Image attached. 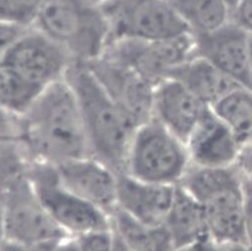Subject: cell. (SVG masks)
I'll list each match as a JSON object with an SVG mask.
<instances>
[{
	"label": "cell",
	"instance_id": "74e56055",
	"mask_svg": "<svg viewBox=\"0 0 252 251\" xmlns=\"http://www.w3.org/2000/svg\"><path fill=\"white\" fill-rule=\"evenodd\" d=\"M249 51H250V68H251V74H252V34H250Z\"/></svg>",
	"mask_w": 252,
	"mask_h": 251
},
{
	"label": "cell",
	"instance_id": "e575fe53",
	"mask_svg": "<svg viewBox=\"0 0 252 251\" xmlns=\"http://www.w3.org/2000/svg\"><path fill=\"white\" fill-rule=\"evenodd\" d=\"M4 241H5V232H4V223H3V209H2L1 199H0V247L2 246Z\"/></svg>",
	"mask_w": 252,
	"mask_h": 251
},
{
	"label": "cell",
	"instance_id": "f35d334b",
	"mask_svg": "<svg viewBox=\"0 0 252 251\" xmlns=\"http://www.w3.org/2000/svg\"><path fill=\"white\" fill-rule=\"evenodd\" d=\"M97 1L99 2V3H103V2H105V1H107V0H97Z\"/></svg>",
	"mask_w": 252,
	"mask_h": 251
},
{
	"label": "cell",
	"instance_id": "f546056e",
	"mask_svg": "<svg viewBox=\"0 0 252 251\" xmlns=\"http://www.w3.org/2000/svg\"><path fill=\"white\" fill-rule=\"evenodd\" d=\"M218 249L219 244H217L212 237H207L174 247L172 251H218Z\"/></svg>",
	"mask_w": 252,
	"mask_h": 251
},
{
	"label": "cell",
	"instance_id": "7402d4cb",
	"mask_svg": "<svg viewBox=\"0 0 252 251\" xmlns=\"http://www.w3.org/2000/svg\"><path fill=\"white\" fill-rule=\"evenodd\" d=\"M43 89L15 69L0 63V108L6 113L20 117Z\"/></svg>",
	"mask_w": 252,
	"mask_h": 251
},
{
	"label": "cell",
	"instance_id": "52a82bcc",
	"mask_svg": "<svg viewBox=\"0 0 252 251\" xmlns=\"http://www.w3.org/2000/svg\"><path fill=\"white\" fill-rule=\"evenodd\" d=\"M101 6L109 26L110 42L154 41L189 32L167 0H107Z\"/></svg>",
	"mask_w": 252,
	"mask_h": 251
},
{
	"label": "cell",
	"instance_id": "9c48e42d",
	"mask_svg": "<svg viewBox=\"0 0 252 251\" xmlns=\"http://www.w3.org/2000/svg\"><path fill=\"white\" fill-rule=\"evenodd\" d=\"M0 199L5 239L32 245H53L70 237L41 203L31 181L1 194Z\"/></svg>",
	"mask_w": 252,
	"mask_h": 251
},
{
	"label": "cell",
	"instance_id": "277c9868",
	"mask_svg": "<svg viewBox=\"0 0 252 251\" xmlns=\"http://www.w3.org/2000/svg\"><path fill=\"white\" fill-rule=\"evenodd\" d=\"M179 186L202 206L209 234L217 244L246 242L244 177L237 165L224 169L190 165Z\"/></svg>",
	"mask_w": 252,
	"mask_h": 251
},
{
	"label": "cell",
	"instance_id": "44dd1931",
	"mask_svg": "<svg viewBox=\"0 0 252 251\" xmlns=\"http://www.w3.org/2000/svg\"><path fill=\"white\" fill-rule=\"evenodd\" d=\"M243 148L252 147V89L238 87L211 107Z\"/></svg>",
	"mask_w": 252,
	"mask_h": 251
},
{
	"label": "cell",
	"instance_id": "4fadbf2b",
	"mask_svg": "<svg viewBox=\"0 0 252 251\" xmlns=\"http://www.w3.org/2000/svg\"><path fill=\"white\" fill-rule=\"evenodd\" d=\"M61 184L73 193L110 215L117 206L118 174L98 158L87 156L55 165Z\"/></svg>",
	"mask_w": 252,
	"mask_h": 251
},
{
	"label": "cell",
	"instance_id": "8d00e7d4",
	"mask_svg": "<svg viewBox=\"0 0 252 251\" xmlns=\"http://www.w3.org/2000/svg\"><path fill=\"white\" fill-rule=\"evenodd\" d=\"M116 251H128L127 249H126V248L121 244V242L117 239V237H116Z\"/></svg>",
	"mask_w": 252,
	"mask_h": 251
},
{
	"label": "cell",
	"instance_id": "d4e9b609",
	"mask_svg": "<svg viewBox=\"0 0 252 251\" xmlns=\"http://www.w3.org/2000/svg\"><path fill=\"white\" fill-rule=\"evenodd\" d=\"M75 238L78 251H116V236L111 227Z\"/></svg>",
	"mask_w": 252,
	"mask_h": 251
},
{
	"label": "cell",
	"instance_id": "8992f818",
	"mask_svg": "<svg viewBox=\"0 0 252 251\" xmlns=\"http://www.w3.org/2000/svg\"><path fill=\"white\" fill-rule=\"evenodd\" d=\"M30 179L41 203L68 236L79 237L111 227L108 214L61 184L55 165L33 160Z\"/></svg>",
	"mask_w": 252,
	"mask_h": 251
},
{
	"label": "cell",
	"instance_id": "9a60e30c",
	"mask_svg": "<svg viewBox=\"0 0 252 251\" xmlns=\"http://www.w3.org/2000/svg\"><path fill=\"white\" fill-rule=\"evenodd\" d=\"M208 108L175 79H164L155 87L153 119L185 143Z\"/></svg>",
	"mask_w": 252,
	"mask_h": 251
},
{
	"label": "cell",
	"instance_id": "f1b7e54d",
	"mask_svg": "<svg viewBox=\"0 0 252 251\" xmlns=\"http://www.w3.org/2000/svg\"><path fill=\"white\" fill-rule=\"evenodd\" d=\"M17 137L16 117L0 108V142Z\"/></svg>",
	"mask_w": 252,
	"mask_h": 251
},
{
	"label": "cell",
	"instance_id": "d6986e66",
	"mask_svg": "<svg viewBox=\"0 0 252 251\" xmlns=\"http://www.w3.org/2000/svg\"><path fill=\"white\" fill-rule=\"evenodd\" d=\"M117 239L128 251H172L174 243L164 225H151L115 208L109 215Z\"/></svg>",
	"mask_w": 252,
	"mask_h": 251
},
{
	"label": "cell",
	"instance_id": "e0dca14e",
	"mask_svg": "<svg viewBox=\"0 0 252 251\" xmlns=\"http://www.w3.org/2000/svg\"><path fill=\"white\" fill-rule=\"evenodd\" d=\"M169 78L181 82L209 107L241 87L214 64L195 55L174 69Z\"/></svg>",
	"mask_w": 252,
	"mask_h": 251
},
{
	"label": "cell",
	"instance_id": "ac0fdd59",
	"mask_svg": "<svg viewBox=\"0 0 252 251\" xmlns=\"http://www.w3.org/2000/svg\"><path fill=\"white\" fill-rule=\"evenodd\" d=\"M163 225L172 238L174 247L211 237L202 206L181 186L176 187Z\"/></svg>",
	"mask_w": 252,
	"mask_h": 251
},
{
	"label": "cell",
	"instance_id": "7a4b0ae2",
	"mask_svg": "<svg viewBox=\"0 0 252 251\" xmlns=\"http://www.w3.org/2000/svg\"><path fill=\"white\" fill-rule=\"evenodd\" d=\"M85 127L90 154L123 173L138 124L109 95L84 62H73L65 74Z\"/></svg>",
	"mask_w": 252,
	"mask_h": 251
},
{
	"label": "cell",
	"instance_id": "30bf717a",
	"mask_svg": "<svg viewBox=\"0 0 252 251\" xmlns=\"http://www.w3.org/2000/svg\"><path fill=\"white\" fill-rule=\"evenodd\" d=\"M73 62L56 42L31 26L16 41L1 63L45 88L64 79Z\"/></svg>",
	"mask_w": 252,
	"mask_h": 251
},
{
	"label": "cell",
	"instance_id": "83f0119b",
	"mask_svg": "<svg viewBox=\"0 0 252 251\" xmlns=\"http://www.w3.org/2000/svg\"><path fill=\"white\" fill-rule=\"evenodd\" d=\"M231 21L252 34V0H241L231 12Z\"/></svg>",
	"mask_w": 252,
	"mask_h": 251
},
{
	"label": "cell",
	"instance_id": "484cf974",
	"mask_svg": "<svg viewBox=\"0 0 252 251\" xmlns=\"http://www.w3.org/2000/svg\"><path fill=\"white\" fill-rule=\"evenodd\" d=\"M30 27L0 19V63L2 62L8 51L16 43V41Z\"/></svg>",
	"mask_w": 252,
	"mask_h": 251
},
{
	"label": "cell",
	"instance_id": "603a6c76",
	"mask_svg": "<svg viewBox=\"0 0 252 251\" xmlns=\"http://www.w3.org/2000/svg\"><path fill=\"white\" fill-rule=\"evenodd\" d=\"M32 163L17 138L0 142V195L30 182Z\"/></svg>",
	"mask_w": 252,
	"mask_h": 251
},
{
	"label": "cell",
	"instance_id": "7c38bea8",
	"mask_svg": "<svg viewBox=\"0 0 252 251\" xmlns=\"http://www.w3.org/2000/svg\"><path fill=\"white\" fill-rule=\"evenodd\" d=\"M194 55L214 64L239 86L252 89L250 34L229 21L208 33L192 34Z\"/></svg>",
	"mask_w": 252,
	"mask_h": 251
},
{
	"label": "cell",
	"instance_id": "2e32d148",
	"mask_svg": "<svg viewBox=\"0 0 252 251\" xmlns=\"http://www.w3.org/2000/svg\"><path fill=\"white\" fill-rule=\"evenodd\" d=\"M175 191L176 187L153 184L119 173L116 207L147 224L162 225Z\"/></svg>",
	"mask_w": 252,
	"mask_h": 251
},
{
	"label": "cell",
	"instance_id": "6da1fadb",
	"mask_svg": "<svg viewBox=\"0 0 252 251\" xmlns=\"http://www.w3.org/2000/svg\"><path fill=\"white\" fill-rule=\"evenodd\" d=\"M16 131L34 161L58 165L91 156L76 96L65 78L45 87L16 118Z\"/></svg>",
	"mask_w": 252,
	"mask_h": 251
},
{
	"label": "cell",
	"instance_id": "8fae6325",
	"mask_svg": "<svg viewBox=\"0 0 252 251\" xmlns=\"http://www.w3.org/2000/svg\"><path fill=\"white\" fill-rule=\"evenodd\" d=\"M113 100L138 125L153 118L155 87L153 83L125 64L100 56L84 62Z\"/></svg>",
	"mask_w": 252,
	"mask_h": 251
},
{
	"label": "cell",
	"instance_id": "d590c367",
	"mask_svg": "<svg viewBox=\"0 0 252 251\" xmlns=\"http://www.w3.org/2000/svg\"><path fill=\"white\" fill-rule=\"evenodd\" d=\"M224 1L226 2L228 7L230 8V11L232 12L235 9V7L239 4V2L241 1V0H224Z\"/></svg>",
	"mask_w": 252,
	"mask_h": 251
},
{
	"label": "cell",
	"instance_id": "4dcf8cb0",
	"mask_svg": "<svg viewBox=\"0 0 252 251\" xmlns=\"http://www.w3.org/2000/svg\"><path fill=\"white\" fill-rule=\"evenodd\" d=\"M54 245H32L5 239L0 251H51Z\"/></svg>",
	"mask_w": 252,
	"mask_h": 251
},
{
	"label": "cell",
	"instance_id": "d6a6232c",
	"mask_svg": "<svg viewBox=\"0 0 252 251\" xmlns=\"http://www.w3.org/2000/svg\"><path fill=\"white\" fill-rule=\"evenodd\" d=\"M51 251H78L75 237H66L57 242Z\"/></svg>",
	"mask_w": 252,
	"mask_h": 251
},
{
	"label": "cell",
	"instance_id": "ffe728a7",
	"mask_svg": "<svg viewBox=\"0 0 252 251\" xmlns=\"http://www.w3.org/2000/svg\"><path fill=\"white\" fill-rule=\"evenodd\" d=\"M191 34L212 32L231 20L224 0H167Z\"/></svg>",
	"mask_w": 252,
	"mask_h": 251
},
{
	"label": "cell",
	"instance_id": "5bb4252c",
	"mask_svg": "<svg viewBox=\"0 0 252 251\" xmlns=\"http://www.w3.org/2000/svg\"><path fill=\"white\" fill-rule=\"evenodd\" d=\"M191 165L224 169L237 165L242 147L226 124L209 107L186 141Z\"/></svg>",
	"mask_w": 252,
	"mask_h": 251
},
{
	"label": "cell",
	"instance_id": "836d02e7",
	"mask_svg": "<svg viewBox=\"0 0 252 251\" xmlns=\"http://www.w3.org/2000/svg\"><path fill=\"white\" fill-rule=\"evenodd\" d=\"M218 251H252V246L246 242L219 245Z\"/></svg>",
	"mask_w": 252,
	"mask_h": 251
},
{
	"label": "cell",
	"instance_id": "4316f807",
	"mask_svg": "<svg viewBox=\"0 0 252 251\" xmlns=\"http://www.w3.org/2000/svg\"><path fill=\"white\" fill-rule=\"evenodd\" d=\"M244 232L246 243L252 246V179L246 177H244Z\"/></svg>",
	"mask_w": 252,
	"mask_h": 251
},
{
	"label": "cell",
	"instance_id": "5b68a950",
	"mask_svg": "<svg viewBox=\"0 0 252 251\" xmlns=\"http://www.w3.org/2000/svg\"><path fill=\"white\" fill-rule=\"evenodd\" d=\"M190 165L186 143L152 118L137 127L123 173L141 181L177 187Z\"/></svg>",
	"mask_w": 252,
	"mask_h": 251
},
{
	"label": "cell",
	"instance_id": "ba28073f",
	"mask_svg": "<svg viewBox=\"0 0 252 251\" xmlns=\"http://www.w3.org/2000/svg\"><path fill=\"white\" fill-rule=\"evenodd\" d=\"M102 56L125 64L157 85L194 56V40L190 32L154 41L115 40Z\"/></svg>",
	"mask_w": 252,
	"mask_h": 251
},
{
	"label": "cell",
	"instance_id": "3957f363",
	"mask_svg": "<svg viewBox=\"0 0 252 251\" xmlns=\"http://www.w3.org/2000/svg\"><path fill=\"white\" fill-rule=\"evenodd\" d=\"M32 27L60 45L74 62L103 55L109 26L97 0H43Z\"/></svg>",
	"mask_w": 252,
	"mask_h": 251
},
{
	"label": "cell",
	"instance_id": "cb8c5ba5",
	"mask_svg": "<svg viewBox=\"0 0 252 251\" xmlns=\"http://www.w3.org/2000/svg\"><path fill=\"white\" fill-rule=\"evenodd\" d=\"M43 0H0V19L30 27Z\"/></svg>",
	"mask_w": 252,
	"mask_h": 251
},
{
	"label": "cell",
	"instance_id": "1f68e13d",
	"mask_svg": "<svg viewBox=\"0 0 252 251\" xmlns=\"http://www.w3.org/2000/svg\"><path fill=\"white\" fill-rule=\"evenodd\" d=\"M237 166L244 177L252 179V147L242 149Z\"/></svg>",
	"mask_w": 252,
	"mask_h": 251
}]
</instances>
